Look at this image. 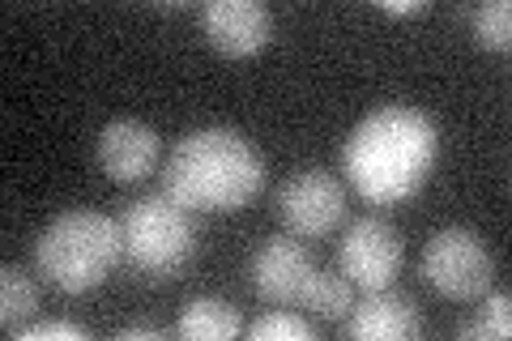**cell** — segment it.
<instances>
[{"mask_svg":"<svg viewBox=\"0 0 512 341\" xmlns=\"http://www.w3.org/2000/svg\"><path fill=\"white\" fill-rule=\"evenodd\" d=\"M205 43L227 60H248L274 39V13L261 0H210L197 13Z\"/></svg>","mask_w":512,"mask_h":341,"instance_id":"obj_8","label":"cell"},{"mask_svg":"<svg viewBox=\"0 0 512 341\" xmlns=\"http://www.w3.org/2000/svg\"><path fill=\"white\" fill-rule=\"evenodd\" d=\"M158 154H163V141L141 120H111L99 133V167L116 184L146 180L150 171H158Z\"/></svg>","mask_w":512,"mask_h":341,"instance_id":"obj_10","label":"cell"},{"mask_svg":"<svg viewBox=\"0 0 512 341\" xmlns=\"http://www.w3.org/2000/svg\"><path fill=\"white\" fill-rule=\"evenodd\" d=\"M436 150V120L419 107L393 103L355 124L342 150V171L367 205H397L427 184Z\"/></svg>","mask_w":512,"mask_h":341,"instance_id":"obj_1","label":"cell"},{"mask_svg":"<svg viewBox=\"0 0 512 341\" xmlns=\"http://www.w3.org/2000/svg\"><path fill=\"white\" fill-rule=\"evenodd\" d=\"M470 30L478 47H487V52H508L512 47V5L508 0H487V5H478L470 13Z\"/></svg>","mask_w":512,"mask_h":341,"instance_id":"obj_15","label":"cell"},{"mask_svg":"<svg viewBox=\"0 0 512 341\" xmlns=\"http://www.w3.org/2000/svg\"><path fill=\"white\" fill-rule=\"evenodd\" d=\"M312 273H316L312 252L303 248L299 239H291V235L265 239L261 248L252 252V261H248L252 290L265 303H278V307L299 303V290H303V282H308Z\"/></svg>","mask_w":512,"mask_h":341,"instance_id":"obj_9","label":"cell"},{"mask_svg":"<svg viewBox=\"0 0 512 341\" xmlns=\"http://www.w3.org/2000/svg\"><path fill=\"white\" fill-rule=\"evenodd\" d=\"M120 337H175V329H154V324H128V329H120Z\"/></svg>","mask_w":512,"mask_h":341,"instance_id":"obj_20","label":"cell"},{"mask_svg":"<svg viewBox=\"0 0 512 341\" xmlns=\"http://www.w3.org/2000/svg\"><path fill=\"white\" fill-rule=\"evenodd\" d=\"M18 341H86V329L69 320H43V324H26Z\"/></svg>","mask_w":512,"mask_h":341,"instance_id":"obj_18","label":"cell"},{"mask_svg":"<svg viewBox=\"0 0 512 341\" xmlns=\"http://www.w3.org/2000/svg\"><path fill=\"white\" fill-rule=\"evenodd\" d=\"M163 192L192 214H235L265 188V158L235 128H197L163 162Z\"/></svg>","mask_w":512,"mask_h":341,"instance_id":"obj_2","label":"cell"},{"mask_svg":"<svg viewBox=\"0 0 512 341\" xmlns=\"http://www.w3.org/2000/svg\"><path fill=\"white\" fill-rule=\"evenodd\" d=\"M244 333V320H239V307L227 299H214V295H201L184 307L180 324H175V337H188V341H231Z\"/></svg>","mask_w":512,"mask_h":341,"instance_id":"obj_12","label":"cell"},{"mask_svg":"<svg viewBox=\"0 0 512 341\" xmlns=\"http://www.w3.org/2000/svg\"><path fill=\"white\" fill-rule=\"evenodd\" d=\"M342 329L350 341H414L423 333V320L414 299L397 295L389 286V290H372L363 303L350 307Z\"/></svg>","mask_w":512,"mask_h":341,"instance_id":"obj_11","label":"cell"},{"mask_svg":"<svg viewBox=\"0 0 512 341\" xmlns=\"http://www.w3.org/2000/svg\"><path fill=\"white\" fill-rule=\"evenodd\" d=\"M406 261V239L393 222L384 218H359L346 226L342 235V248H338V265H342V278L359 290H389L402 273Z\"/></svg>","mask_w":512,"mask_h":341,"instance_id":"obj_6","label":"cell"},{"mask_svg":"<svg viewBox=\"0 0 512 341\" xmlns=\"http://www.w3.org/2000/svg\"><path fill=\"white\" fill-rule=\"evenodd\" d=\"M252 341H312V324L295 312H269L248 329Z\"/></svg>","mask_w":512,"mask_h":341,"instance_id":"obj_17","label":"cell"},{"mask_svg":"<svg viewBox=\"0 0 512 341\" xmlns=\"http://www.w3.org/2000/svg\"><path fill=\"white\" fill-rule=\"evenodd\" d=\"M278 222L295 239H320L338 231L346 218V188L333 180L329 171H299L295 180H286L274 197Z\"/></svg>","mask_w":512,"mask_h":341,"instance_id":"obj_7","label":"cell"},{"mask_svg":"<svg viewBox=\"0 0 512 341\" xmlns=\"http://www.w3.org/2000/svg\"><path fill=\"white\" fill-rule=\"evenodd\" d=\"M299 303L308 307L312 316H325V320H346L350 307H355V286L338 273H312L299 290Z\"/></svg>","mask_w":512,"mask_h":341,"instance_id":"obj_14","label":"cell"},{"mask_svg":"<svg viewBox=\"0 0 512 341\" xmlns=\"http://www.w3.org/2000/svg\"><path fill=\"white\" fill-rule=\"evenodd\" d=\"M487 303L478 307V316L470 324H457V337L461 341H474V337H483V341H504L512 337V299L508 295H483Z\"/></svg>","mask_w":512,"mask_h":341,"instance_id":"obj_16","label":"cell"},{"mask_svg":"<svg viewBox=\"0 0 512 341\" xmlns=\"http://www.w3.org/2000/svg\"><path fill=\"white\" fill-rule=\"evenodd\" d=\"M35 312H39V290L30 282V273L18 265H5L0 269V329L18 337Z\"/></svg>","mask_w":512,"mask_h":341,"instance_id":"obj_13","label":"cell"},{"mask_svg":"<svg viewBox=\"0 0 512 341\" xmlns=\"http://www.w3.org/2000/svg\"><path fill=\"white\" fill-rule=\"evenodd\" d=\"M120 256H124L120 222L99 214V209H69V214L52 218L35 243L39 273L64 295L99 290L111 278Z\"/></svg>","mask_w":512,"mask_h":341,"instance_id":"obj_3","label":"cell"},{"mask_svg":"<svg viewBox=\"0 0 512 341\" xmlns=\"http://www.w3.org/2000/svg\"><path fill=\"white\" fill-rule=\"evenodd\" d=\"M423 278L444 299L474 303L491 290L495 261H491L487 243L478 239L470 226H444L423 248Z\"/></svg>","mask_w":512,"mask_h":341,"instance_id":"obj_5","label":"cell"},{"mask_svg":"<svg viewBox=\"0 0 512 341\" xmlns=\"http://www.w3.org/2000/svg\"><path fill=\"white\" fill-rule=\"evenodd\" d=\"M380 9H384V13H393V18H414V13H427L423 0H384Z\"/></svg>","mask_w":512,"mask_h":341,"instance_id":"obj_19","label":"cell"},{"mask_svg":"<svg viewBox=\"0 0 512 341\" xmlns=\"http://www.w3.org/2000/svg\"><path fill=\"white\" fill-rule=\"evenodd\" d=\"M120 239H124V261L150 282L175 278L197 256L192 209L171 201L167 192H150V197L128 205L120 218Z\"/></svg>","mask_w":512,"mask_h":341,"instance_id":"obj_4","label":"cell"}]
</instances>
